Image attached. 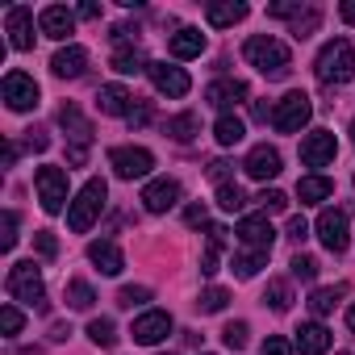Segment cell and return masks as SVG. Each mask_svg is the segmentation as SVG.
Listing matches in <instances>:
<instances>
[{
	"instance_id": "obj_6",
	"label": "cell",
	"mask_w": 355,
	"mask_h": 355,
	"mask_svg": "<svg viewBox=\"0 0 355 355\" xmlns=\"http://www.w3.org/2000/svg\"><path fill=\"white\" fill-rule=\"evenodd\" d=\"M34 184H38V201L46 214H59L67 205V171L63 167H38Z\"/></svg>"
},
{
	"instance_id": "obj_4",
	"label": "cell",
	"mask_w": 355,
	"mask_h": 355,
	"mask_svg": "<svg viewBox=\"0 0 355 355\" xmlns=\"http://www.w3.org/2000/svg\"><path fill=\"white\" fill-rule=\"evenodd\" d=\"M9 293H13L17 301H26V305H42L46 284H42V272H38V263H34V259H26V263H13V268H9Z\"/></svg>"
},
{
	"instance_id": "obj_5",
	"label": "cell",
	"mask_w": 355,
	"mask_h": 355,
	"mask_svg": "<svg viewBox=\"0 0 355 355\" xmlns=\"http://www.w3.org/2000/svg\"><path fill=\"white\" fill-rule=\"evenodd\" d=\"M309 117H313V105H309L305 92H288V96H280V105L272 109V125H276L280 134H297Z\"/></svg>"
},
{
	"instance_id": "obj_24",
	"label": "cell",
	"mask_w": 355,
	"mask_h": 355,
	"mask_svg": "<svg viewBox=\"0 0 355 355\" xmlns=\"http://www.w3.org/2000/svg\"><path fill=\"white\" fill-rule=\"evenodd\" d=\"M330 193H334V180H330V175H305V180H297L301 205H318V201H326Z\"/></svg>"
},
{
	"instance_id": "obj_11",
	"label": "cell",
	"mask_w": 355,
	"mask_h": 355,
	"mask_svg": "<svg viewBox=\"0 0 355 355\" xmlns=\"http://www.w3.org/2000/svg\"><path fill=\"white\" fill-rule=\"evenodd\" d=\"M334 155H338V142H334L330 130H313V134H305V142H301V163H305V167H326Z\"/></svg>"
},
{
	"instance_id": "obj_15",
	"label": "cell",
	"mask_w": 355,
	"mask_h": 355,
	"mask_svg": "<svg viewBox=\"0 0 355 355\" xmlns=\"http://www.w3.org/2000/svg\"><path fill=\"white\" fill-rule=\"evenodd\" d=\"M251 251H272V243H276V230H272V222L263 218V214H255V218H243L239 222V230H234Z\"/></svg>"
},
{
	"instance_id": "obj_3",
	"label": "cell",
	"mask_w": 355,
	"mask_h": 355,
	"mask_svg": "<svg viewBox=\"0 0 355 355\" xmlns=\"http://www.w3.org/2000/svg\"><path fill=\"white\" fill-rule=\"evenodd\" d=\"M105 197H109V184L92 175V180H88V184L76 193L71 209H67V226H71L76 234H84V230H88V226L101 218V209H105Z\"/></svg>"
},
{
	"instance_id": "obj_40",
	"label": "cell",
	"mask_w": 355,
	"mask_h": 355,
	"mask_svg": "<svg viewBox=\"0 0 355 355\" xmlns=\"http://www.w3.org/2000/svg\"><path fill=\"white\" fill-rule=\"evenodd\" d=\"M226 301H230V293H226V288H205L197 305H201V313H222V309H226Z\"/></svg>"
},
{
	"instance_id": "obj_7",
	"label": "cell",
	"mask_w": 355,
	"mask_h": 355,
	"mask_svg": "<svg viewBox=\"0 0 355 355\" xmlns=\"http://www.w3.org/2000/svg\"><path fill=\"white\" fill-rule=\"evenodd\" d=\"M109 163H113V171L121 175V180H138V175H146L155 167V155L146 146H113Z\"/></svg>"
},
{
	"instance_id": "obj_53",
	"label": "cell",
	"mask_w": 355,
	"mask_h": 355,
	"mask_svg": "<svg viewBox=\"0 0 355 355\" xmlns=\"http://www.w3.org/2000/svg\"><path fill=\"white\" fill-rule=\"evenodd\" d=\"M80 17L84 21H96L101 17V5H92V0H88V5H80Z\"/></svg>"
},
{
	"instance_id": "obj_27",
	"label": "cell",
	"mask_w": 355,
	"mask_h": 355,
	"mask_svg": "<svg viewBox=\"0 0 355 355\" xmlns=\"http://www.w3.org/2000/svg\"><path fill=\"white\" fill-rule=\"evenodd\" d=\"M150 63L142 59V51L138 46H117L113 51V71H121V76H138V71H146Z\"/></svg>"
},
{
	"instance_id": "obj_29",
	"label": "cell",
	"mask_w": 355,
	"mask_h": 355,
	"mask_svg": "<svg viewBox=\"0 0 355 355\" xmlns=\"http://www.w3.org/2000/svg\"><path fill=\"white\" fill-rule=\"evenodd\" d=\"M163 130H167L175 142H189V138H197V130H201V117H197V113H180V117H171Z\"/></svg>"
},
{
	"instance_id": "obj_9",
	"label": "cell",
	"mask_w": 355,
	"mask_h": 355,
	"mask_svg": "<svg viewBox=\"0 0 355 355\" xmlns=\"http://www.w3.org/2000/svg\"><path fill=\"white\" fill-rule=\"evenodd\" d=\"M318 239H322L326 251L343 255L347 243H351V234H347V214H343V209H322V218H318Z\"/></svg>"
},
{
	"instance_id": "obj_2",
	"label": "cell",
	"mask_w": 355,
	"mask_h": 355,
	"mask_svg": "<svg viewBox=\"0 0 355 355\" xmlns=\"http://www.w3.org/2000/svg\"><path fill=\"white\" fill-rule=\"evenodd\" d=\"M318 80L322 84H347V80H355V51H351V42L347 38H334V42H326L322 51H318Z\"/></svg>"
},
{
	"instance_id": "obj_33",
	"label": "cell",
	"mask_w": 355,
	"mask_h": 355,
	"mask_svg": "<svg viewBox=\"0 0 355 355\" xmlns=\"http://www.w3.org/2000/svg\"><path fill=\"white\" fill-rule=\"evenodd\" d=\"M88 338H92L96 347H113V343H117V326H113L109 318H92V322H88Z\"/></svg>"
},
{
	"instance_id": "obj_43",
	"label": "cell",
	"mask_w": 355,
	"mask_h": 355,
	"mask_svg": "<svg viewBox=\"0 0 355 355\" xmlns=\"http://www.w3.org/2000/svg\"><path fill=\"white\" fill-rule=\"evenodd\" d=\"M34 247H38L42 259H55V255H59V239H55L51 230H38V234H34Z\"/></svg>"
},
{
	"instance_id": "obj_28",
	"label": "cell",
	"mask_w": 355,
	"mask_h": 355,
	"mask_svg": "<svg viewBox=\"0 0 355 355\" xmlns=\"http://www.w3.org/2000/svg\"><path fill=\"white\" fill-rule=\"evenodd\" d=\"M243 134H247V125H243V117H234V113H222V117H218V125H214V138H218L222 146L243 142Z\"/></svg>"
},
{
	"instance_id": "obj_47",
	"label": "cell",
	"mask_w": 355,
	"mask_h": 355,
	"mask_svg": "<svg viewBox=\"0 0 355 355\" xmlns=\"http://www.w3.org/2000/svg\"><path fill=\"white\" fill-rule=\"evenodd\" d=\"M288 239L293 243H305L309 239V222L305 218H288Z\"/></svg>"
},
{
	"instance_id": "obj_57",
	"label": "cell",
	"mask_w": 355,
	"mask_h": 355,
	"mask_svg": "<svg viewBox=\"0 0 355 355\" xmlns=\"http://www.w3.org/2000/svg\"><path fill=\"white\" fill-rule=\"evenodd\" d=\"M13 163H17V142L5 146V167H13Z\"/></svg>"
},
{
	"instance_id": "obj_37",
	"label": "cell",
	"mask_w": 355,
	"mask_h": 355,
	"mask_svg": "<svg viewBox=\"0 0 355 355\" xmlns=\"http://www.w3.org/2000/svg\"><path fill=\"white\" fill-rule=\"evenodd\" d=\"M255 201H259V209H263V218H268V214H284V209H288V197H284L280 189H263V193H259Z\"/></svg>"
},
{
	"instance_id": "obj_38",
	"label": "cell",
	"mask_w": 355,
	"mask_h": 355,
	"mask_svg": "<svg viewBox=\"0 0 355 355\" xmlns=\"http://www.w3.org/2000/svg\"><path fill=\"white\" fill-rule=\"evenodd\" d=\"M150 301V288L146 284H125L121 293H117V305L121 309H134V305H146Z\"/></svg>"
},
{
	"instance_id": "obj_48",
	"label": "cell",
	"mask_w": 355,
	"mask_h": 355,
	"mask_svg": "<svg viewBox=\"0 0 355 355\" xmlns=\"http://www.w3.org/2000/svg\"><path fill=\"white\" fill-rule=\"evenodd\" d=\"M226 175H230V163H226V159H214V163H209V180H218V189H222Z\"/></svg>"
},
{
	"instance_id": "obj_14",
	"label": "cell",
	"mask_w": 355,
	"mask_h": 355,
	"mask_svg": "<svg viewBox=\"0 0 355 355\" xmlns=\"http://www.w3.org/2000/svg\"><path fill=\"white\" fill-rule=\"evenodd\" d=\"M146 76H150V84H155L159 92H167V96H189V88H193V80H189L180 67H167V63H150Z\"/></svg>"
},
{
	"instance_id": "obj_41",
	"label": "cell",
	"mask_w": 355,
	"mask_h": 355,
	"mask_svg": "<svg viewBox=\"0 0 355 355\" xmlns=\"http://www.w3.org/2000/svg\"><path fill=\"white\" fill-rule=\"evenodd\" d=\"M21 326H26V318H21V309H17V305H5V309H0V330H5L9 338H13V334H21Z\"/></svg>"
},
{
	"instance_id": "obj_50",
	"label": "cell",
	"mask_w": 355,
	"mask_h": 355,
	"mask_svg": "<svg viewBox=\"0 0 355 355\" xmlns=\"http://www.w3.org/2000/svg\"><path fill=\"white\" fill-rule=\"evenodd\" d=\"M184 222H189V226H205V222H209L205 205H189V209H184Z\"/></svg>"
},
{
	"instance_id": "obj_20",
	"label": "cell",
	"mask_w": 355,
	"mask_h": 355,
	"mask_svg": "<svg viewBox=\"0 0 355 355\" xmlns=\"http://www.w3.org/2000/svg\"><path fill=\"white\" fill-rule=\"evenodd\" d=\"M205 101H209L214 109H234L239 101H247V84H243V80H214V84L205 88Z\"/></svg>"
},
{
	"instance_id": "obj_19",
	"label": "cell",
	"mask_w": 355,
	"mask_h": 355,
	"mask_svg": "<svg viewBox=\"0 0 355 355\" xmlns=\"http://www.w3.org/2000/svg\"><path fill=\"white\" fill-rule=\"evenodd\" d=\"M88 259L96 263V272H101V276H117V272L125 268L121 247H117V243H109V239H96V243L88 247Z\"/></svg>"
},
{
	"instance_id": "obj_39",
	"label": "cell",
	"mask_w": 355,
	"mask_h": 355,
	"mask_svg": "<svg viewBox=\"0 0 355 355\" xmlns=\"http://www.w3.org/2000/svg\"><path fill=\"white\" fill-rule=\"evenodd\" d=\"M218 205H222L226 214H234V209H243V205H247V197H243V189H239V184H222V189H218Z\"/></svg>"
},
{
	"instance_id": "obj_32",
	"label": "cell",
	"mask_w": 355,
	"mask_h": 355,
	"mask_svg": "<svg viewBox=\"0 0 355 355\" xmlns=\"http://www.w3.org/2000/svg\"><path fill=\"white\" fill-rule=\"evenodd\" d=\"M263 305H272L276 313H288V305H293V288H288L284 280H268V293H263Z\"/></svg>"
},
{
	"instance_id": "obj_13",
	"label": "cell",
	"mask_w": 355,
	"mask_h": 355,
	"mask_svg": "<svg viewBox=\"0 0 355 355\" xmlns=\"http://www.w3.org/2000/svg\"><path fill=\"white\" fill-rule=\"evenodd\" d=\"M175 201H180V184L167 180V175H159V180H150V184L142 189V205H146V214H167Z\"/></svg>"
},
{
	"instance_id": "obj_51",
	"label": "cell",
	"mask_w": 355,
	"mask_h": 355,
	"mask_svg": "<svg viewBox=\"0 0 355 355\" xmlns=\"http://www.w3.org/2000/svg\"><path fill=\"white\" fill-rule=\"evenodd\" d=\"M125 121H130V125H146V121H150V105H134Z\"/></svg>"
},
{
	"instance_id": "obj_44",
	"label": "cell",
	"mask_w": 355,
	"mask_h": 355,
	"mask_svg": "<svg viewBox=\"0 0 355 355\" xmlns=\"http://www.w3.org/2000/svg\"><path fill=\"white\" fill-rule=\"evenodd\" d=\"M293 276L297 280H313L318 276V259L313 255H293Z\"/></svg>"
},
{
	"instance_id": "obj_35",
	"label": "cell",
	"mask_w": 355,
	"mask_h": 355,
	"mask_svg": "<svg viewBox=\"0 0 355 355\" xmlns=\"http://www.w3.org/2000/svg\"><path fill=\"white\" fill-rule=\"evenodd\" d=\"M92 301H96V293H92L84 280H71V284H67V305H71V309H92Z\"/></svg>"
},
{
	"instance_id": "obj_23",
	"label": "cell",
	"mask_w": 355,
	"mask_h": 355,
	"mask_svg": "<svg viewBox=\"0 0 355 355\" xmlns=\"http://www.w3.org/2000/svg\"><path fill=\"white\" fill-rule=\"evenodd\" d=\"M167 51H171L175 59H197V55L205 51V34H201V30H193V26H184V30H175V34H171Z\"/></svg>"
},
{
	"instance_id": "obj_31",
	"label": "cell",
	"mask_w": 355,
	"mask_h": 355,
	"mask_svg": "<svg viewBox=\"0 0 355 355\" xmlns=\"http://www.w3.org/2000/svg\"><path fill=\"white\" fill-rule=\"evenodd\" d=\"M263 263H268V251H251V247H247L243 255H234V276H239V280H251Z\"/></svg>"
},
{
	"instance_id": "obj_10",
	"label": "cell",
	"mask_w": 355,
	"mask_h": 355,
	"mask_svg": "<svg viewBox=\"0 0 355 355\" xmlns=\"http://www.w3.org/2000/svg\"><path fill=\"white\" fill-rule=\"evenodd\" d=\"M134 343H142V347H155V343H163L167 334H171V313L167 309H146L138 322H134Z\"/></svg>"
},
{
	"instance_id": "obj_8",
	"label": "cell",
	"mask_w": 355,
	"mask_h": 355,
	"mask_svg": "<svg viewBox=\"0 0 355 355\" xmlns=\"http://www.w3.org/2000/svg\"><path fill=\"white\" fill-rule=\"evenodd\" d=\"M5 101H9L13 113H30V109H38V84H34V76H26V71H9V76H5Z\"/></svg>"
},
{
	"instance_id": "obj_17",
	"label": "cell",
	"mask_w": 355,
	"mask_h": 355,
	"mask_svg": "<svg viewBox=\"0 0 355 355\" xmlns=\"http://www.w3.org/2000/svg\"><path fill=\"white\" fill-rule=\"evenodd\" d=\"M38 30L46 34V38H67L71 30H76V13L71 9H63V5H46L42 13H38Z\"/></svg>"
},
{
	"instance_id": "obj_30",
	"label": "cell",
	"mask_w": 355,
	"mask_h": 355,
	"mask_svg": "<svg viewBox=\"0 0 355 355\" xmlns=\"http://www.w3.org/2000/svg\"><path fill=\"white\" fill-rule=\"evenodd\" d=\"M222 247H226V230H222V226H209V247H205V255H201V272H205V276L218 272V255H222Z\"/></svg>"
},
{
	"instance_id": "obj_16",
	"label": "cell",
	"mask_w": 355,
	"mask_h": 355,
	"mask_svg": "<svg viewBox=\"0 0 355 355\" xmlns=\"http://www.w3.org/2000/svg\"><path fill=\"white\" fill-rule=\"evenodd\" d=\"M243 171L251 175V180H272V175H280V150H276V146H268V142H259V146L247 155Z\"/></svg>"
},
{
	"instance_id": "obj_54",
	"label": "cell",
	"mask_w": 355,
	"mask_h": 355,
	"mask_svg": "<svg viewBox=\"0 0 355 355\" xmlns=\"http://www.w3.org/2000/svg\"><path fill=\"white\" fill-rule=\"evenodd\" d=\"M338 13H343L347 26H355V0H343V9H338Z\"/></svg>"
},
{
	"instance_id": "obj_1",
	"label": "cell",
	"mask_w": 355,
	"mask_h": 355,
	"mask_svg": "<svg viewBox=\"0 0 355 355\" xmlns=\"http://www.w3.org/2000/svg\"><path fill=\"white\" fill-rule=\"evenodd\" d=\"M243 55H247V63H251L255 71H263L268 80H284L288 67H293L288 46H284L280 38H272V34H255V38H247Z\"/></svg>"
},
{
	"instance_id": "obj_25",
	"label": "cell",
	"mask_w": 355,
	"mask_h": 355,
	"mask_svg": "<svg viewBox=\"0 0 355 355\" xmlns=\"http://www.w3.org/2000/svg\"><path fill=\"white\" fill-rule=\"evenodd\" d=\"M59 125H63V130L76 138V146H88V138H92V125L84 121V113H80L76 105H63V109H59Z\"/></svg>"
},
{
	"instance_id": "obj_49",
	"label": "cell",
	"mask_w": 355,
	"mask_h": 355,
	"mask_svg": "<svg viewBox=\"0 0 355 355\" xmlns=\"http://www.w3.org/2000/svg\"><path fill=\"white\" fill-rule=\"evenodd\" d=\"M26 146H30V150H46V146H51V138H46L42 130H26Z\"/></svg>"
},
{
	"instance_id": "obj_56",
	"label": "cell",
	"mask_w": 355,
	"mask_h": 355,
	"mask_svg": "<svg viewBox=\"0 0 355 355\" xmlns=\"http://www.w3.org/2000/svg\"><path fill=\"white\" fill-rule=\"evenodd\" d=\"M67 334H71V330H67V326H63V322H55V326H51V338H55V343H63V338H67Z\"/></svg>"
},
{
	"instance_id": "obj_21",
	"label": "cell",
	"mask_w": 355,
	"mask_h": 355,
	"mask_svg": "<svg viewBox=\"0 0 355 355\" xmlns=\"http://www.w3.org/2000/svg\"><path fill=\"white\" fill-rule=\"evenodd\" d=\"M84 67H88V51H84V46H63V51L51 59V71H55L59 80H76V76H84Z\"/></svg>"
},
{
	"instance_id": "obj_52",
	"label": "cell",
	"mask_w": 355,
	"mask_h": 355,
	"mask_svg": "<svg viewBox=\"0 0 355 355\" xmlns=\"http://www.w3.org/2000/svg\"><path fill=\"white\" fill-rule=\"evenodd\" d=\"M272 17H301V5H272Z\"/></svg>"
},
{
	"instance_id": "obj_12",
	"label": "cell",
	"mask_w": 355,
	"mask_h": 355,
	"mask_svg": "<svg viewBox=\"0 0 355 355\" xmlns=\"http://www.w3.org/2000/svg\"><path fill=\"white\" fill-rule=\"evenodd\" d=\"M5 30H9L13 51H34V13L26 5H13L5 13Z\"/></svg>"
},
{
	"instance_id": "obj_36",
	"label": "cell",
	"mask_w": 355,
	"mask_h": 355,
	"mask_svg": "<svg viewBox=\"0 0 355 355\" xmlns=\"http://www.w3.org/2000/svg\"><path fill=\"white\" fill-rule=\"evenodd\" d=\"M318 26H322V9H305V17H297V21H293V38H297V42H305Z\"/></svg>"
},
{
	"instance_id": "obj_34",
	"label": "cell",
	"mask_w": 355,
	"mask_h": 355,
	"mask_svg": "<svg viewBox=\"0 0 355 355\" xmlns=\"http://www.w3.org/2000/svg\"><path fill=\"white\" fill-rule=\"evenodd\" d=\"M343 293H347L343 284H334V288H318V293L309 297V309H313V313H330V309L338 305V297H343Z\"/></svg>"
},
{
	"instance_id": "obj_22",
	"label": "cell",
	"mask_w": 355,
	"mask_h": 355,
	"mask_svg": "<svg viewBox=\"0 0 355 355\" xmlns=\"http://www.w3.org/2000/svg\"><path fill=\"white\" fill-rule=\"evenodd\" d=\"M96 109L101 113H109V117H130V109H134V96H130V88H121V84H105L101 92H96Z\"/></svg>"
},
{
	"instance_id": "obj_45",
	"label": "cell",
	"mask_w": 355,
	"mask_h": 355,
	"mask_svg": "<svg viewBox=\"0 0 355 355\" xmlns=\"http://www.w3.org/2000/svg\"><path fill=\"white\" fill-rule=\"evenodd\" d=\"M259 355H293V343L288 338H280V334H268V343H263V351Z\"/></svg>"
},
{
	"instance_id": "obj_58",
	"label": "cell",
	"mask_w": 355,
	"mask_h": 355,
	"mask_svg": "<svg viewBox=\"0 0 355 355\" xmlns=\"http://www.w3.org/2000/svg\"><path fill=\"white\" fill-rule=\"evenodd\" d=\"M347 326H351V330H355V305H351V309H347Z\"/></svg>"
},
{
	"instance_id": "obj_55",
	"label": "cell",
	"mask_w": 355,
	"mask_h": 355,
	"mask_svg": "<svg viewBox=\"0 0 355 355\" xmlns=\"http://www.w3.org/2000/svg\"><path fill=\"white\" fill-rule=\"evenodd\" d=\"M67 159H71V163H84V159H88V146H71Z\"/></svg>"
},
{
	"instance_id": "obj_59",
	"label": "cell",
	"mask_w": 355,
	"mask_h": 355,
	"mask_svg": "<svg viewBox=\"0 0 355 355\" xmlns=\"http://www.w3.org/2000/svg\"><path fill=\"white\" fill-rule=\"evenodd\" d=\"M351 138H355V121H351Z\"/></svg>"
},
{
	"instance_id": "obj_18",
	"label": "cell",
	"mask_w": 355,
	"mask_h": 355,
	"mask_svg": "<svg viewBox=\"0 0 355 355\" xmlns=\"http://www.w3.org/2000/svg\"><path fill=\"white\" fill-rule=\"evenodd\" d=\"M293 347H297L301 355H326V351H330V330H326L322 322H301Z\"/></svg>"
},
{
	"instance_id": "obj_26",
	"label": "cell",
	"mask_w": 355,
	"mask_h": 355,
	"mask_svg": "<svg viewBox=\"0 0 355 355\" xmlns=\"http://www.w3.org/2000/svg\"><path fill=\"white\" fill-rule=\"evenodd\" d=\"M205 17H209V26H214V30H226V26H234V21H243V17H247V5H243V0L209 5V9H205Z\"/></svg>"
},
{
	"instance_id": "obj_46",
	"label": "cell",
	"mask_w": 355,
	"mask_h": 355,
	"mask_svg": "<svg viewBox=\"0 0 355 355\" xmlns=\"http://www.w3.org/2000/svg\"><path fill=\"white\" fill-rule=\"evenodd\" d=\"M0 247H5V251L17 247V214H13V209L5 214V239H0Z\"/></svg>"
},
{
	"instance_id": "obj_42",
	"label": "cell",
	"mask_w": 355,
	"mask_h": 355,
	"mask_svg": "<svg viewBox=\"0 0 355 355\" xmlns=\"http://www.w3.org/2000/svg\"><path fill=\"white\" fill-rule=\"evenodd\" d=\"M222 343H226L230 351H243V347H247V322H230V326L222 330Z\"/></svg>"
}]
</instances>
